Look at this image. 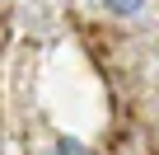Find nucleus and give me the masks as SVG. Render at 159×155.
<instances>
[{
	"label": "nucleus",
	"instance_id": "obj_1",
	"mask_svg": "<svg viewBox=\"0 0 159 155\" xmlns=\"http://www.w3.org/2000/svg\"><path fill=\"white\" fill-rule=\"evenodd\" d=\"M98 5H103L108 14H117V19H136V14L145 10V0H98Z\"/></svg>",
	"mask_w": 159,
	"mask_h": 155
},
{
	"label": "nucleus",
	"instance_id": "obj_2",
	"mask_svg": "<svg viewBox=\"0 0 159 155\" xmlns=\"http://www.w3.org/2000/svg\"><path fill=\"white\" fill-rule=\"evenodd\" d=\"M52 155H89V150L80 146V141H70V136H61V141L52 146Z\"/></svg>",
	"mask_w": 159,
	"mask_h": 155
}]
</instances>
